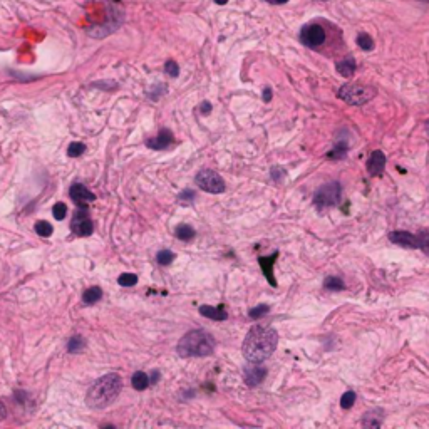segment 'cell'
<instances>
[{
	"instance_id": "6da1fadb",
	"label": "cell",
	"mask_w": 429,
	"mask_h": 429,
	"mask_svg": "<svg viewBox=\"0 0 429 429\" xmlns=\"http://www.w3.org/2000/svg\"><path fill=\"white\" fill-rule=\"evenodd\" d=\"M278 344L277 330L270 325H253L243 340L242 354L248 362H265L275 352Z\"/></svg>"
},
{
	"instance_id": "7a4b0ae2",
	"label": "cell",
	"mask_w": 429,
	"mask_h": 429,
	"mask_svg": "<svg viewBox=\"0 0 429 429\" xmlns=\"http://www.w3.org/2000/svg\"><path fill=\"white\" fill-rule=\"evenodd\" d=\"M123 389V379L116 373H109L97 379L93 386L89 387L85 403L93 409H104L109 404H112L121 394Z\"/></svg>"
},
{
	"instance_id": "3957f363",
	"label": "cell",
	"mask_w": 429,
	"mask_h": 429,
	"mask_svg": "<svg viewBox=\"0 0 429 429\" xmlns=\"http://www.w3.org/2000/svg\"><path fill=\"white\" fill-rule=\"evenodd\" d=\"M215 347L216 342L213 335L207 332V330L196 329L181 337L178 347H176V352L181 357H207L215 352Z\"/></svg>"
},
{
	"instance_id": "277c9868",
	"label": "cell",
	"mask_w": 429,
	"mask_h": 429,
	"mask_svg": "<svg viewBox=\"0 0 429 429\" xmlns=\"http://www.w3.org/2000/svg\"><path fill=\"white\" fill-rule=\"evenodd\" d=\"M377 94L376 88L367 84H359V82H349L344 84L339 89V96L342 101H346L351 106H362L370 99H374Z\"/></svg>"
},
{
	"instance_id": "5b68a950",
	"label": "cell",
	"mask_w": 429,
	"mask_h": 429,
	"mask_svg": "<svg viewBox=\"0 0 429 429\" xmlns=\"http://www.w3.org/2000/svg\"><path fill=\"white\" fill-rule=\"evenodd\" d=\"M342 196V188L340 183L332 181L329 185L320 186L319 190L313 194V203L319 210H325V208H332L335 205H339Z\"/></svg>"
},
{
	"instance_id": "8992f818",
	"label": "cell",
	"mask_w": 429,
	"mask_h": 429,
	"mask_svg": "<svg viewBox=\"0 0 429 429\" xmlns=\"http://www.w3.org/2000/svg\"><path fill=\"white\" fill-rule=\"evenodd\" d=\"M194 183H196V186L202 188L203 191H208L213 194L225 191V181H223V178L218 173H215V171H211V169L199 171L196 175V178H194Z\"/></svg>"
},
{
	"instance_id": "52a82bcc",
	"label": "cell",
	"mask_w": 429,
	"mask_h": 429,
	"mask_svg": "<svg viewBox=\"0 0 429 429\" xmlns=\"http://www.w3.org/2000/svg\"><path fill=\"white\" fill-rule=\"evenodd\" d=\"M300 42L308 49H316L325 42V31L320 24H307L300 31Z\"/></svg>"
},
{
	"instance_id": "ba28073f",
	"label": "cell",
	"mask_w": 429,
	"mask_h": 429,
	"mask_svg": "<svg viewBox=\"0 0 429 429\" xmlns=\"http://www.w3.org/2000/svg\"><path fill=\"white\" fill-rule=\"evenodd\" d=\"M71 228L79 237H89L91 233L94 232V223L91 220V216L88 215V211L81 210L74 215V218L71 221Z\"/></svg>"
},
{
	"instance_id": "9c48e42d",
	"label": "cell",
	"mask_w": 429,
	"mask_h": 429,
	"mask_svg": "<svg viewBox=\"0 0 429 429\" xmlns=\"http://www.w3.org/2000/svg\"><path fill=\"white\" fill-rule=\"evenodd\" d=\"M265 376H267V369L255 362H251L250 367H245L243 370V381L248 387H256L259 384H262Z\"/></svg>"
},
{
	"instance_id": "30bf717a",
	"label": "cell",
	"mask_w": 429,
	"mask_h": 429,
	"mask_svg": "<svg viewBox=\"0 0 429 429\" xmlns=\"http://www.w3.org/2000/svg\"><path fill=\"white\" fill-rule=\"evenodd\" d=\"M69 196L76 205H85V203H91L96 199V194L91 191L89 188H85L84 185H79V183L71 186Z\"/></svg>"
},
{
	"instance_id": "8fae6325",
	"label": "cell",
	"mask_w": 429,
	"mask_h": 429,
	"mask_svg": "<svg viewBox=\"0 0 429 429\" xmlns=\"http://www.w3.org/2000/svg\"><path fill=\"white\" fill-rule=\"evenodd\" d=\"M367 171L373 176H382L384 175V171H386V154L379 151V150H376L373 151V154L369 156V161H367Z\"/></svg>"
},
{
	"instance_id": "7c38bea8",
	"label": "cell",
	"mask_w": 429,
	"mask_h": 429,
	"mask_svg": "<svg viewBox=\"0 0 429 429\" xmlns=\"http://www.w3.org/2000/svg\"><path fill=\"white\" fill-rule=\"evenodd\" d=\"M173 141H175L173 133L169 129H161L154 138L146 141V146L151 148V150H166L168 146L173 145Z\"/></svg>"
},
{
	"instance_id": "4fadbf2b",
	"label": "cell",
	"mask_w": 429,
	"mask_h": 429,
	"mask_svg": "<svg viewBox=\"0 0 429 429\" xmlns=\"http://www.w3.org/2000/svg\"><path fill=\"white\" fill-rule=\"evenodd\" d=\"M389 240L396 245H401L404 248H413V250L419 248L417 237L409 232H392V233H389Z\"/></svg>"
},
{
	"instance_id": "5bb4252c",
	"label": "cell",
	"mask_w": 429,
	"mask_h": 429,
	"mask_svg": "<svg viewBox=\"0 0 429 429\" xmlns=\"http://www.w3.org/2000/svg\"><path fill=\"white\" fill-rule=\"evenodd\" d=\"M277 255H278V253L275 251V253H272L270 256H267V259H263V256H260V259H259V263H260V267H262V272L265 273V277H267L268 282H270L272 287H275V285H277L275 278H273V275H272V267H273V263H275V260H277Z\"/></svg>"
},
{
	"instance_id": "9a60e30c",
	"label": "cell",
	"mask_w": 429,
	"mask_h": 429,
	"mask_svg": "<svg viewBox=\"0 0 429 429\" xmlns=\"http://www.w3.org/2000/svg\"><path fill=\"white\" fill-rule=\"evenodd\" d=\"M199 313H202L203 317H208V319H213V320H226L228 319V313L225 312V308L223 307L202 305L199 307Z\"/></svg>"
},
{
	"instance_id": "2e32d148",
	"label": "cell",
	"mask_w": 429,
	"mask_h": 429,
	"mask_svg": "<svg viewBox=\"0 0 429 429\" xmlns=\"http://www.w3.org/2000/svg\"><path fill=\"white\" fill-rule=\"evenodd\" d=\"M356 59L352 55H347L346 59H342L340 62H337V72L344 77H351L354 72H356Z\"/></svg>"
},
{
	"instance_id": "e0dca14e",
	"label": "cell",
	"mask_w": 429,
	"mask_h": 429,
	"mask_svg": "<svg viewBox=\"0 0 429 429\" xmlns=\"http://www.w3.org/2000/svg\"><path fill=\"white\" fill-rule=\"evenodd\" d=\"M382 419H384V413H382L381 409H374V411H369V413L364 414V419H362V426L365 427H379L382 424Z\"/></svg>"
},
{
	"instance_id": "ac0fdd59",
	"label": "cell",
	"mask_w": 429,
	"mask_h": 429,
	"mask_svg": "<svg viewBox=\"0 0 429 429\" xmlns=\"http://www.w3.org/2000/svg\"><path fill=\"white\" fill-rule=\"evenodd\" d=\"M131 384H133L136 391H145V389L150 386V376L146 373L138 370V373H134L133 377H131Z\"/></svg>"
},
{
	"instance_id": "d6986e66",
	"label": "cell",
	"mask_w": 429,
	"mask_h": 429,
	"mask_svg": "<svg viewBox=\"0 0 429 429\" xmlns=\"http://www.w3.org/2000/svg\"><path fill=\"white\" fill-rule=\"evenodd\" d=\"M101 297H102V290L99 287H91L84 292L82 300H84V304L93 305V304H96V302L101 300Z\"/></svg>"
},
{
	"instance_id": "ffe728a7",
	"label": "cell",
	"mask_w": 429,
	"mask_h": 429,
	"mask_svg": "<svg viewBox=\"0 0 429 429\" xmlns=\"http://www.w3.org/2000/svg\"><path fill=\"white\" fill-rule=\"evenodd\" d=\"M175 235L183 242H190L191 238H194V230L190 225H178L175 230Z\"/></svg>"
},
{
	"instance_id": "44dd1931",
	"label": "cell",
	"mask_w": 429,
	"mask_h": 429,
	"mask_svg": "<svg viewBox=\"0 0 429 429\" xmlns=\"http://www.w3.org/2000/svg\"><path fill=\"white\" fill-rule=\"evenodd\" d=\"M416 237H417V243H419V248L429 256V228H422Z\"/></svg>"
},
{
	"instance_id": "7402d4cb",
	"label": "cell",
	"mask_w": 429,
	"mask_h": 429,
	"mask_svg": "<svg viewBox=\"0 0 429 429\" xmlns=\"http://www.w3.org/2000/svg\"><path fill=\"white\" fill-rule=\"evenodd\" d=\"M357 45L362 50H373L374 49V41H373V37H370L369 34L360 32L359 36H357Z\"/></svg>"
},
{
	"instance_id": "603a6c76",
	"label": "cell",
	"mask_w": 429,
	"mask_h": 429,
	"mask_svg": "<svg viewBox=\"0 0 429 429\" xmlns=\"http://www.w3.org/2000/svg\"><path fill=\"white\" fill-rule=\"evenodd\" d=\"M85 346V342L81 335H74L69 339V342H67V351L69 352H81L82 349Z\"/></svg>"
},
{
	"instance_id": "cb8c5ba5",
	"label": "cell",
	"mask_w": 429,
	"mask_h": 429,
	"mask_svg": "<svg viewBox=\"0 0 429 429\" xmlns=\"http://www.w3.org/2000/svg\"><path fill=\"white\" fill-rule=\"evenodd\" d=\"M36 232H37V235L47 238V237L52 235L54 228H52V225H50L49 221H44V220H42V221H37V223H36Z\"/></svg>"
},
{
	"instance_id": "d4e9b609",
	"label": "cell",
	"mask_w": 429,
	"mask_h": 429,
	"mask_svg": "<svg viewBox=\"0 0 429 429\" xmlns=\"http://www.w3.org/2000/svg\"><path fill=\"white\" fill-rule=\"evenodd\" d=\"M324 287L327 290L339 292V290L344 289V282H342V278H339V277H327L324 282Z\"/></svg>"
},
{
	"instance_id": "484cf974",
	"label": "cell",
	"mask_w": 429,
	"mask_h": 429,
	"mask_svg": "<svg viewBox=\"0 0 429 429\" xmlns=\"http://www.w3.org/2000/svg\"><path fill=\"white\" fill-rule=\"evenodd\" d=\"M138 282V277L134 275V273H121L118 278V283L121 285V287H133Z\"/></svg>"
},
{
	"instance_id": "4316f807",
	"label": "cell",
	"mask_w": 429,
	"mask_h": 429,
	"mask_svg": "<svg viewBox=\"0 0 429 429\" xmlns=\"http://www.w3.org/2000/svg\"><path fill=\"white\" fill-rule=\"evenodd\" d=\"M85 151V145L84 142H71L69 148H67V156H71V158H77V156H81V154Z\"/></svg>"
},
{
	"instance_id": "83f0119b",
	"label": "cell",
	"mask_w": 429,
	"mask_h": 429,
	"mask_svg": "<svg viewBox=\"0 0 429 429\" xmlns=\"http://www.w3.org/2000/svg\"><path fill=\"white\" fill-rule=\"evenodd\" d=\"M354 403H356V392L354 391H347L346 394H342L340 397V408L342 409H351Z\"/></svg>"
},
{
	"instance_id": "f1b7e54d",
	"label": "cell",
	"mask_w": 429,
	"mask_h": 429,
	"mask_svg": "<svg viewBox=\"0 0 429 429\" xmlns=\"http://www.w3.org/2000/svg\"><path fill=\"white\" fill-rule=\"evenodd\" d=\"M346 153H347V145L346 142H342V145H335L334 150L327 154V158L329 159H342L346 156Z\"/></svg>"
},
{
	"instance_id": "f546056e",
	"label": "cell",
	"mask_w": 429,
	"mask_h": 429,
	"mask_svg": "<svg viewBox=\"0 0 429 429\" xmlns=\"http://www.w3.org/2000/svg\"><path fill=\"white\" fill-rule=\"evenodd\" d=\"M268 310H270V307H268L267 304H263V305H256L255 308H251V310L248 312V316H250V319L259 320V319H262L263 316H267Z\"/></svg>"
},
{
	"instance_id": "4dcf8cb0",
	"label": "cell",
	"mask_w": 429,
	"mask_h": 429,
	"mask_svg": "<svg viewBox=\"0 0 429 429\" xmlns=\"http://www.w3.org/2000/svg\"><path fill=\"white\" fill-rule=\"evenodd\" d=\"M156 260H158L159 265H169V263L175 260V253H173V251H169V250H161L156 255Z\"/></svg>"
},
{
	"instance_id": "1f68e13d",
	"label": "cell",
	"mask_w": 429,
	"mask_h": 429,
	"mask_svg": "<svg viewBox=\"0 0 429 429\" xmlns=\"http://www.w3.org/2000/svg\"><path fill=\"white\" fill-rule=\"evenodd\" d=\"M52 215L55 220H64L66 215H67V207L64 203H55L54 208H52Z\"/></svg>"
},
{
	"instance_id": "d6a6232c",
	"label": "cell",
	"mask_w": 429,
	"mask_h": 429,
	"mask_svg": "<svg viewBox=\"0 0 429 429\" xmlns=\"http://www.w3.org/2000/svg\"><path fill=\"white\" fill-rule=\"evenodd\" d=\"M164 72H166L169 77H178L180 67H178V64H176L175 61H168L166 64H164Z\"/></svg>"
},
{
	"instance_id": "836d02e7",
	"label": "cell",
	"mask_w": 429,
	"mask_h": 429,
	"mask_svg": "<svg viewBox=\"0 0 429 429\" xmlns=\"http://www.w3.org/2000/svg\"><path fill=\"white\" fill-rule=\"evenodd\" d=\"M178 199H180V202H183V203H190V202H193V199H194V191L185 190V191H183L180 196H178Z\"/></svg>"
},
{
	"instance_id": "e575fe53",
	"label": "cell",
	"mask_w": 429,
	"mask_h": 429,
	"mask_svg": "<svg viewBox=\"0 0 429 429\" xmlns=\"http://www.w3.org/2000/svg\"><path fill=\"white\" fill-rule=\"evenodd\" d=\"M272 99V89L270 88H265V91H263V101L268 102Z\"/></svg>"
},
{
	"instance_id": "d590c367",
	"label": "cell",
	"mask_w": 429,
	"mask_h": 429,
	"mask_svg": "<svg viewBox=\"0 0 429 429\" xmlns=\"http://www.w3.org/2000/svg\"><path fill=\"white\" fill-rule=\"evenodd\" d=\"M158 379H159V373H158V370H154V373L151 374V377H150V384H156Z\"/></svg>"
},
{
	"instance_id": "8d00e7d4",
	"label": "cell",
	"mask_w": 429,
	"mask_h": 429,
	"mask_svg": "<svg viewBox=\"0 0 429 429\" xmlns=\"http://www.w3.org/2000/svg\"><path fill=\"white\" fill-rule=\"evenodd\" d=\"M210 111H211V104H210V102H203V104H202V112H203V114H208Z\"/></svg>"
},
{
	"instance_id": "74e56055",
	"label": "cell",
	"mask_w": 429,
	"mask_h": 429,
	"mask_svg": "<svg viewBox=\"0 0 429 429\" xmlns=\"http://www.w3.org/2000/svg\"><path fill=\"white\" fill-rule=\"evenodd\" d=\"M268 2H272V4H278V5H283V4H287L289 0H268Z\"/></svg>"
},
{
	"instance_id": "f35d334b",
	"label": "cell",
	"mask_w": 429,
	"mask_h": 429,
	"mask_svg": "<svg viewBox=\"0 0 429 429\" xmlns=\"http://www.w3.org/2000/svg\"><path fill=\"white\" fill-rule=\"evenodd\" d=\"M213 2L218 5H225V4H228V0H213Z\"/></svg>"
},
{
	"instance_id": "ab89813d",
	"label": "cell",
	"mask_w": 429,
	"mask_h": 429,
	"mask_svg": "<svg viewBox=\"0 0 429 429\" xmlns=\"http://www.w3.org/2000/svg\"><path fill=\"white\" fill-rule=\"evenodd\" d=\"M426 131H427V134H429V121L426 123Z\"/></svg>"
}]
</instances>
